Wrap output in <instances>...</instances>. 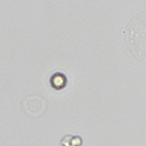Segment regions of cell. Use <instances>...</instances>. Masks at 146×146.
<instances>
[{
  "label": "cell",
  "instance_id": "cell-1",
  "mask_svg": "<svg viewBox=\"0 0 146 146\" xmlns=\"http://www.w3.org/2000/svg\"><path fill=\"white\" fill-rule=\"evenodd\" d=\"M23 110L29 117L38 118L45 111L47 103L44 98L37 95H30L23 101Z\"/></svg>",
  "mask_w": 146,
  "mask_h": 146
},
{
  "label": "cell",
  "instance_id": "cell-3",
  "mask_svg": "<svg viewBox=\"0 0 146 146\" xmlns=\"http://www.w3.org/2000/svg\"><path fill=\"white\" fill-rule=\"evenodd\" d=\"M83 143V139L79 135H72L70 134L64 135L60 141L62 146H81Z\"/></svg>",
  "mask_w": 146,
  "mask_h": 146
},
{
  "label": "cell",
  "instance_id": "cell-2",
  "mask_svg": "<svg viewBox=\"0 0 146 146\" xmlns=\"http://www.w3.org/2000/svg\"><path fill=\"white\" fill-rule=\"evenodd\" d=\"M50 81V84L52 86L53 88L56 89V90H60V89L64 88L67 83L66 76L59 72L56 73L52 76Z\"/></svg>",
  "mask_w": 146,
  "mask_h": 146
}]
</instances>
